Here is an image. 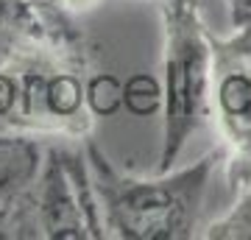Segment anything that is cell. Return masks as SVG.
<instances>
[{"label": "cell", "instance_id": "cell-3", "mask_svg": "<svg viewBox=\"0 0 251 240\" xmlns=\"http://www.w3.org/2000/svg\"><path fill=\"white\" fill-rule=\"evenodd\" d=\"M162 20V134L153 170H171L190 137L212 115L215 48L198 0H159Z\"/></svg>", "mask_w": 251, "mask_h": 240}, {"label": "cell", "instance_id": "cell-9", "mask_svg": "<svg viewBox=\"0 0 251 240\" xmlns=\"http://www.w3.org/2000/svg\"><path fill=\"white\" fill-rule=\"evenodd\" d=\"M42 20H62V17H36L20 0H0V36L3 39L14 34V31H23V28L34 26V23H42Z\"/></svg>", "mask_w": 251, "mask_h": 240}, {"label": "cell", "instance_id": "cell-6", "mask_svg": "<svg viewBox=\"0 0 251 240\" xmlns=\"http://www.w3.org/2000/svg\"><path fill=\"white\" fill-rule=\"evenodd\" d=\"M39 154H42V142L0 137V218L14 204L28 179L34 176Z\"/></svg>", "mask_w": 251, "mask_h": 240}, {"label": "cell", "instance_id": "cell-10", "mask_svg": "<svg viewBox=\"0 0 251 240\" xmlns=\"http://www.w3.org/2000/svg\"><path fill=\"white\" fill-rule=\"evenodd\" d=\"M59 6H62V11H67V14H84V11H90V9H95L100 0H56Z\"/></svg>", "mask_w": 251, "mask_h": 240}, {"label": "cell", "instance_id": "cell-8", "mask_svg": "<svg viewBox=\"0 0 251 240\" xmlns=\"http://www.w3.org/2000/svg\"><path fill=\"white\" fill-rule=\"evenodd\" d=\"M224 6L232 26V36L226 39L243 51H251V0H224Z\"/></svg>", "mask_w": 251, "mask_h": 240}, {"label": "cell", "instance_id": "cell-7", "mask_svg": "<svg viewBox=\"0 0 251 240\" xmlns=\"http://www.w3.org/2000/svg\"><path fill=\"white\" fill-rule=\"evenodd\" d=\"M204 238H218V240H237V238H251V182L240 190V201L218 221H212L204 229Z\"/></svg>", "mask_w": 251, "mask_h": 240}, {"label": "cell", "instance_id": "cell-1", "mask_svg": "<svg viewBox=\"0 0 251 240\" xmlns=\"http://www.w3.org/2000/svg\"><path fill=\"white\" fill-rule=\"evenodd\" d=\"M90 59L70 17L14 31L0 53V137L84 142L92 132Z\"/></svg>", "mask_w": 251, "mask_h": 240}, {"label": "cell", "instance_id": "cell-4", "mask_svg": "<svg viewBox=\"0 0 251 240\" xmlns=\"http://www.w3.org/2000/svg\"><path fill=\"white\" fill-rule=\"evenodd\" d=\"M0 238H103L84 142H42L34 176L0 218Z\"/></svg>", "mask_w": 251, "mask_h": 240}, {"label": "cell", "instance_id": "cell-5", "mask_svg": "<svg viewBox=\"0 0 251 240\" xmlns=\"http://www.w3.org/2000/svg\"><path fill=\"white\" fill-rule=\"evenodd\" d=\"M215 81H212V115L229 145L226 179L232 190L251 182V51L229 39L212 36Z\"/></svg>", "mask_w": 251, "mask_h": 240}, {"label": "cell", "instance_id": "cell-2", "mask_svg": "<svg viewBox=\"0 0 251 240\" xmlns=\"http://www.w3.org/2000/svg\"><path fill=\"white\" fill-rule=\"evenodd\" d=\"M92 187L98 196L103 238L117 240H181L193 238L201 204L218 168L215 154H204L184 168L137 176L120 170L95 140H84Z\"/></svg>", "mask_w": 251, "mask_h": 240}]
</instances>
